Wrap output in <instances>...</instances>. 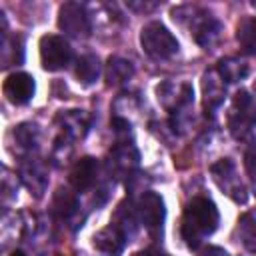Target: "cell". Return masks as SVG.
Wrapping results in <instances>:
<instances>
[{"label": "cell", "instance_id": "obj_10", "mask_svg": "<svg viewBox=\"0 0 256 256\" xmlns=\"http://www.w3.org/2000/svg\"><path fill=\"white\" fill-rule=\"evenodd\" d=\"M2 90H4V96L12 104L22 106V104H26V102L32 100V96L36 92V84H34V78L30 74H26V72H14V74H10L4 80Z\"/></svg>", "mask_w": 256, "mask_h": 256}, {"label": "cell", "instance_id": "obj_7", "mask_svg": "<svg viewBox=\"0 0 256 256\" xmlns=\"http://www.w3.org/2000/svg\"><path fill=\"white\" fill-rule=\"evenodd\" d=\"M212 176H214V182L218 184V188L230 196L234 202H246V188L242 184V180L238 178V172H236V166L230 158H224L216 164H212L210 168Z\"/></svg>", "mask_w": 256, "mask_h": 256}, {"label": "cell", "instance_id": "obj_2", "mask_svg": "<svg viewBox=\"0 0 256 256\" xmlns=\"http://www.w3.org/2000/svg\"><path fill=\"white\" fill-rule=\"evenodd\" d=\"M140 44L154 60H168L178 52V40L162 22H148L140 32Z\"/></svg>", "mask_w": 256, "mask_h": 256}, {"label": "cell", "instance_id": "obj_17", "mask_svg": "<svg viewBox=\"0 0 256 256\" xmlns=\"http://www.w3.org/2000/svg\"><path fill=\"white\" fill-rule=\"evenodd\" d=\"M236 40L246 54L256 56V16H246L238 22Z\"/></svg>", "mask_w": 256, "mask_h": 256}, {"label": "cell", "instance_id": "obj_5", "mask_svg": "<svg viewBox=\"0 0 256 256\" xmlns=\"http://www.w3.org/2000/svg\"><path fill=\"white\" fill-rule=\"evenodd\" d=\"M136 214L140 224L150 232V234H160L162 232V224H164V216H166V208H164V200L156 194V192H142L138 202H136Z\"/></svg>", "mask_w": 256, "mask_h": 256}, {"label": "cell", "instance_id": "obj_26", "mask_svg": "<svg viewBox=\"0 0 256 256\" xmlns=\"http://www.w3.org/2000/svg\"><path fill=\"white\" fill-rule=\"evenodd\" d=\"M132 256H152L150 252H136V254H132Z\"/></svg>", "mask_w": 256, "mask_h": 256}, {"label": "cell", "instance_id": "obj_25", "mask_svg": "<svg viewBox=\"0 0 256 256\" xmlns=\"http://www.w3.org/2000/svg\"><path fill=\"white\" fill-rule=\"evenodd\" d=\"M10 256H26V254H24V252H22V250H14V252H12V254H10Z\"/></svg>", "mask_w": 256, "mask_h": 256}, {"label": "cell", "instance_id": "obj_3", "mask_svg": "<svg viewBox=\"0 0 256 256\" xmlns=\"http://www.w3.org/2000/svg\"><path fill=\"white\" fill-rule=\"evenodd\" d=\"M254 126H256V100L246 90H240L234 94L232 100V108L228 114V128L234 138L242 140L252 132Z\"/></svg>", "mask_w": 256, "mask_h": 256}, {"label": "cell", "instance_id": "obj_22", "mask_svg": "<svg viewBox=\"0 0 256 256\" xmlns=\"http://www.w3.org/2000/svg\"><path fill=\"white\" fill-rule=\"evenodd\" d=\"M244 166H246V172H248V176L252 178V182L256 186V144H252L246 150V154H244Z\"/></svg>", "mask_w": 256, "mask_h": 256}, {"label": "cell", "instance_id": "obj_4", "mask_svg": "<svg viewBox=\"0 0 256 256\" xmlns=\"http://www.w3.org/2000/svg\"><path fill=\"white\" fill-rule=\"evenodd\" d=\"M72 60V48L64 36L46 34L40 38V62L42 68L48 72L62 70Z\"/></svg>", "mask_w": 256, "mask_h": 256}, {"label": "cell", "instance_id": "obj_20", "mask_svg": "<svg viewBox=\"0 0 256 256\" xmlns=\"http://www.w3.org/2000/svg\"><path fill=\"white\" fill-rule=\"evenodd\" d=\"M238 236L248 252H256V216L242 214L238 218Z\"/></svg>", "mask_w": 256, "mask_h": 256}, {"label": "cell", "instance_id": "obj_19", "mask_svg": "<svg viewBox=\"0 0 256 256\" xmlns=\"http://www.w3.org/2000/svg\"><path fill=\"white\" fill-rule=\"evenodd\" d=\"M74 74H76L78 82H82V84H86V86L94 84V82L98 80V76H100V60H98V56H94V54H84V56H80V58L76 60Z\"/></svg>", "mask_w": 256, "mask_h": 256}, {"label": "cell", "instance_id": "obj_16", "mask_svg": "<svg viewBox=\"0 0 256 256\" xmlns=\"http://www.w3.org/2000/svg\"><path fill=\"white\" fill-rule=\"evenodd\" d=\"M52 210L60 220H70L78 212V198L68 188H58L52 200Z\"/></svg>", "mask_w": 256, "mask_h": 256}, {"label": "cell", "instance_id": "obj_8", "mask_svg": "<svg viewBox=\"0 0 256 256\" xmlns=\"http://www.w3.org/2000/svg\"><path fill=\"white\" fill-rule=\"evenodd\" d=\"M138 160H140V154L136 150V146L132 142H124V144H118L110 150V156H108V172L114 174V178H132V172L138 168Z\"/></svg>", "mask_w": 256, "mask_h": 256}, {"label": "cell", "instance_id": "obj_12", "mask_svg": "<svg viewBox=\"0 0 256 256\" xmlns=\"http://www.w3.org/2000/svg\"><path fill=\"white\" fill-rule=\"evenodd\" d=\"M96 178H98V160L92 158V156H84L80 158L72 170H70V186L76 190V192H86L90 190L94 184H96Z\"/></svg>", "mask_w": 256, "mask_h": 256}, {"label": "cell", "instance_id": "obj_15", "mask_svg": "<svg viewBox=\"0 0 256 256\" xmlns=\"http://www.w3.org/2000/svg\"><path fill=\"white\" fill-rule=\"evenodd\" d=\"M216 72L220 74V78L224 82H240L242 78L248 76V64L240 58H234V56H228V58H220L218 60V66H216Z\"/></svg>", "mask_w": 256, "mask_h": 256}, {"label": "cell", "instance_id": "obj_23", "mask_svg": "<svg viewBox=\"0 0 256 256\" xmlns=\"http://www.w3.org/2000/svg\"><path fill=\"white\" fill-rule=\"evenodd\" d=\"M198 256H230L226 250H222V248H218V246H208V248H204Z\"/></svg>", "mask_w": 256, "mask_h": 256}, {"label": "cell", "instance_id": "obj_11", "mask_svg": "<svg viewBox=\"0 0 256 256\" xmlns=\"http://www.w3.org/2000/svg\"><path fill=\"white\" fill-rule=\"evenodd\" d=\"M128 244V236L116 226L108 224L98 234H94V248L104 256H120Z\"/></svg>", "mask_w": 256, "mask_h": 256}, {"label": "cell", "instance_id": "obj_24", "mask_svg": "<svg viewBox=\"0 0 256 256\" xmlns=\"http://www.w3.org/2000/svg\"><path fill=\"white\" fill-rule=\"evenodd\" d=\"M150 254H152V256H170V254H164V252H158V250H152Z\"/></svg>", "mask_w": 256, "mask_h": 256}, {"label": "cell", "instance_id": "obj_21", "mask_svg": "<svg viewBox=\"0 0 256 256\" xmlns=\"http://www.w3.org/2000/svg\"><path fill=\"white\" fill-rule=\"evenodd\" d=\"M16 142L24 148H30L34 142H36V126H30V124H20L16 128Z\"/></svg>", "mask_w": 256, "mask_h": 256}, {"label": "cell", "instance_id": "obj_1", "mask_svg": "<svg viewBox=\"0 0 256 256\" xmlns=\"http://www.w3.org/2000/svg\"><path fill=\"white\" fill-rule=\"evenodd\" d=\"M218 222H220V214L216 204L210 198H204V196L192 198L184 208L182 228H180L186 246L198 248L210 234H214V230L218 228Z\"/></svg>", "mask_w": 256, "mask_h": 256}, {"label": "cell", "instance_id": "obj_14", "mask_svg": "<svg viewBox=\"0 0 256 256\" xmlns=\"http://www.w3.org/2000/svg\"><path fill=\"white\" fill-rule=\"evenodd\" d=\"M134 74V66L132 62L120 58V56H110L108 62H106V70H104V76H106V84L108 86H120L124 82H128Z\"/></svg>", "mask_w": 256, "mask_h": 256}, {"label": "cell", "instance_id": "obj_13", "mask_svg": "<svg viewBox=\"0 0 256 256\" xmlns=\"http://www.w3.org/2000/svg\"><path fill=\"white\" fill-rule=\"evenodd\" d=\"M202 94H204V108L214 110L224 102L226 96V82L220 78L216 70H208L202 76Z\"/></svg>", "mask_w": 256, "mask_h": 256}, {"label": "cell", "instance_id": "obj_9", "mask_svg": "<svg viewBox=\"0 0 256 256\" xmlns=\"http://www.w3.org/2000/svg\"><path fill=\"white\" fill-rule=\"evenodd\" d=\"M190 32L194 36V40L204 48V50H210L218 44L220 40V34H222V24L206 14V12H200V16H194L192 22H190Z\"/></svg>", "mask_w": 256, "mask_h": 256}, {"label": "cell", "instance_id": "obj_6", "mask_svg": "<svg viewBox=\"0 0 256 256\" xmlns=\"http://www.w3.org/2000/svg\"><path fill=\"white\" fill-rule=\"evenodd\" d=\"M58 28L74 38H86L92 30L86 8L78 2H66L58 10Z\"/></svg>", "mask_w": 256, "mask_h": 256}, {"label": "cell", "instance_id": "obj_18", "mask_svg": "<svg viewBox=\"0 0 256 256\" xmlns=\"http://www.w3.org/2000/svg\"><path fill=\"white\" fill-rule=\"evenodd\" d=\"M138 214H136V206H132L130 200H124L122 204H118L116 212H114V218H112V224H116L128 238L136 232V224H138Z\"/></svg>", "mask_w": 256, "mask_h": 256}]
</instances>
